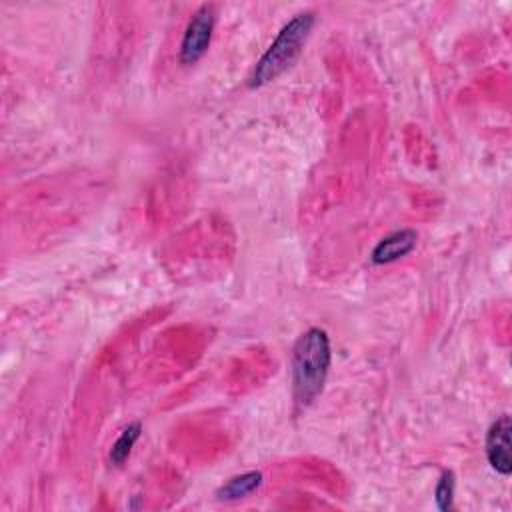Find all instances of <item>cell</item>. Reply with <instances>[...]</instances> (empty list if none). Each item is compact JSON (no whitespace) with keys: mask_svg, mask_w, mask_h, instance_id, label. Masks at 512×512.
Segmentation results:
<instances>
[{"mask_svg":"<svg viewBox=\"0 0 512 512\" xmlns=\"http://www.w3.org/2000/svg\"><path fill=\"white\" fill-rule=\"evenodd\" d=\"M332 362L328 332L312 326L298 336L292 348L290 380L294 402L302 408L312 404L322 392Z\"/></svg>","mask_w":512,"mask_h":512,"instance_id":"1","label":"cell"},{"mask_svg":"<svg viewBox=\"0 0 512 512\" xmlns=\"http://www.w3.org/2000/svg\"><path fill=\"white\" fill-rule=\"evenodd\" d=\"M216 24V8L214 4H202L188 20L182 40H180V52L178 58L184 66L196 64L208 50L212 32Z\"/></svg>","mask_w":512,"mask_h":512,"instance_id":"3","label":"cell"},{"mask_svg":"<svg viewBox=\"0 0 512 512\" xmlns=\"http://www.w3.org/2000/svg\"><path fill=\"white\" fill-rule=\"evenodd\" d=\"M510 432H512V422H510L508 414L498 416L486 432V442H484L486 458H488V464L492 466V470L498 472L500 476H510V472H512Z\"/></svg>","mask_w":512,"mask_h":512,"instance_id":"4","label":"cell"},{"mask_svg":"<svg viewBox=\"0 0 512 512\" xmlns=\"http://www.w3.org/2000/svg\"><path fill=\"white\" fill-rule=\"evenodd\" d=\"M140 432H142V424H140V422H130V424L120 432V436L114 440V444H112V448H110V454H108L112 466H122V464L128 460V456H130V452H132L136 440L140 438Z\"/></svg>","mask_w":512,"mask_h":512,"instance_id":"7","label":"cell"},{"mask_svg":"<svg viewBox=\"0 0 512 512\" xmlns=\"http://www.w3.org/2000/svg\"><path fill=\"white\" fill-rule=\"evenodd\" d=\"M418 244V232L412 228H402L386 234L378 240V244L370 252V260L376 266L396 262L404 256H408Z\"/></svg>","mask_w":512,"mask_h":512,"instance_id":"5","label":"cell"},{"mask_svg":"<svg viewBox=\"0 0 512 512\" xmlns=\"http://www.w3.org/2000/svg\"><path fill=\"white\" fill-rule=\"evenodd\" d=\"M262 482H264V476L258 470H250V472L232 476L230 480H226L216 490V498L224 500V502H234V500L248 498L250 494H254L262 486Z\"/></svg>","mask_w":512,"mask_h":512,"instance_id":"6","label":"cell"},{"mask_svg":"<svg viewBox=\"0 0 512 512\" xmlns=\"http://www.w3.org/2000/svg\"><path fill=\"white\" fill-rule=\"evenodd\" d=\"M316 16L312 10H304L294 14L276 34L272 44L266 48V52L260 56V60L254 64L248 86L260 88L264 84L274 82L280 74H284L300 56L312 28H314Z\"/></svg>","mask_w":512,"mask_h":512,"instance_id":"2","label":"cell"},{"mask_svg":"<svg viewBox=\"0 0 512 512\" xmlns=\"http://www.w3.org/2000/svg\"><path fill=\"white\" fill-rule=\"evenodd\" d=\"M454 490H456V480L452 470H444L436 482L434 488V500L438 510H450L454 504Z\"/></svg>","mask_w":512,"mask_h":512,"instance_id":"8","label":"cell"}]
</instances>
